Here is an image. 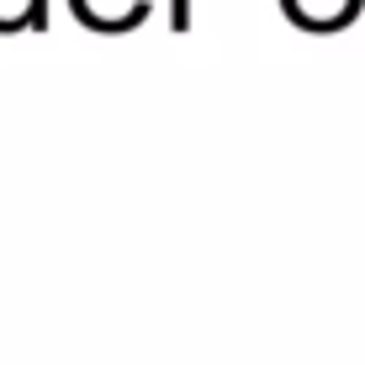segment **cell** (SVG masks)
Listing matches in <instances>:
<instances>
[{"label":"cell","mask_w":365,"mask_h":365,"mask_svg":"<svg viewBox=\"0 0 365 365\" xmlns=\"http://www.w3.org/2000/svg\"><path fill=\"white\" fill-rule=\"evenodd\" d=\"M286 11L297 16V27L334 32V27H349V16L360 11V0H286Z\"/></svg>","instance_id":"cell-1"},{"label":"cell","mask_w":365,"mask_h":365,"mask_svg":"<svg viewBox=\"0 0 365 365\" xmlns=\"http://www.w3.org/2000/svg\"><path fill=\"white\" fill-rule=\"evenodd\" d=\"M175 27H180V32L191 27V21H185V0H175Z\"/></svg>","instance_id":"cell-2"}]
</instances>
